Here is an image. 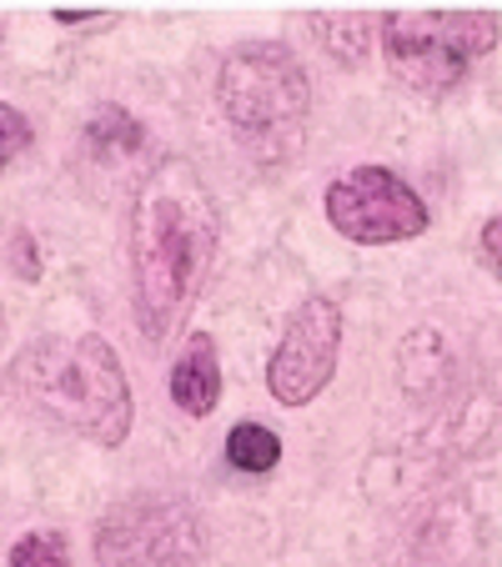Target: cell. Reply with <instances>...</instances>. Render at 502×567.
I'll return each mask as SVG.
<instances>
[{"label": "cell", "instance_id": "obj_11", "mask_svg": "<svg viewBox=\"0 0 502 567\" xmlns=\"http://www.w3.org/2000/svg\"><path fill=\"white\" fill-rule=\"evenodd\" d=\"M311 31L327 41V51L337 55L342 65H357L362 61V51H367V31H372V16H317L311 21Z\"/></svg>", "mask_w": 502, "mask_h": 567}, {"label": "cell", "instance_id": "obj_14", "mask_svg": "<svg viewBox=\"0 0 502 567\" xmlns=\"http://www.w3.org/2000/svg\"><path fill=\"white\" fill-rule=\"evenodd\" d=\"M482 251H488L492 271H498V277H502V212L492 216L488 226H482Z\"/></svg>", "mask_w": 502, "mask_h": 567}, {"label": "cell", "instance_id": "obj_1", "mask_svg": "<svg viewBox=\"0 0 502 567\" xmlns=\"http://www.w3.org/2000/svg\"><path fill=\"white\" fill-rule=\"evenodd\" d=\"M222 236V212L186 156H166L136 186L131 206V271H136L141 337L161 347L202 291Z\"/></svg>", "mask_w": 502, "mask_h": 567}, {"label": "cell", "instance_id": "obj_13", "mask_svg": "<svg viewBox=\"0 0 502 567\" xmlns=\"http://www.w3.org/2000/svg\"><path fill=\"white\" fill-rule=\"evenodd\" d=\"M31 141H35L31 121H25L16 106H6V101H0V172H6V166H11V161L21 156Z\"/></svg>", "mask_w": 502, "mask_h": 567}, {"label": "cell", "instance_id": "obj_3", "mask_svg": "<svg viewBox=\"0 0 502 567\" xmlns=\"http://www.w3.org/2000/svg\"><path fill=\"white\" fill-rule=\"evenodd\" d=\"M216 101L236 136L262 161H287L301 146L311 111V86L287 45H242L216 71Z\"/></svg>", "mask_w": 502, "mask_h": 567}, {"label": "cell", "instance_id": "obj_9", "mask_svg": "<svg viewBox=\"0 0 502 567\" xmlns=\"http://www.w3.org/2000/svg\"><path fill=\"white\" fill-rule=\"evenodd\" d=\"M141 146H146V131L121 106H101L96 116L86 121V151L96 161H126V156H136Z\"/></svg>", "mask_w": 502, "mask_h": 567}, {"label": "cell", "instance_id": "obj_15", "mask_svg": "<svg viewBox=\"0 0 502 567\" xmlns=\"http://www.w3.org/2000/svg\"><path fill=\"white\" fill-rule=\"evenodd\" d=\"M16 267H21V277H35V241L25 231H16Z\"/></svg>", "mask_w": 502, "mask_h": 567}, {"label": "cell", "instance_id": "obj_4", "mask_svg": "<svg viewBox=\"0 0 502 567\" xmlns=\"http://www.w3.org/2000/svg\"><path fill=\"white\" fill-rule=\"evenodd\" d=\"M498 31L492 11H392L382 21L387 71L417 96H438L498 45Z\"/></svg>", "mask_w": 502, "mask_h": 567}, {"label": "cell", "instance_id": "obj_16", "mask_svg": "<svg viewBox=\"0 0 502 567\" xmlns=\"http://www.w3.org/2000/svg\"><path fill=\"white\" fill-rule=\"evenodd\" d=\"M0 31H6V25H0Z\"/></svg>", "mask_w": 502, "mask_h": 567}, {"label": "cell", "instance_id": "obj_8", "mask_svg": "<svg viewBox=\"0 0 502 567\" xmlns=\"http://www.w3.org/2000/svg\"><path fill=\"white\" fill-rule=\"evenodd\" d=\"M172 396L176 408L192 417H212L222 402V362H216V342L206 332H192L172 367Z\"/></svg>", "mask_w": 502, "mask_h": 567}, {"label": "cell", "instance_id": "obj_12", "mask_svg": "<svg viewBox=\"0 0 502 567\" xmlns=\"http://www.w3.org/2000/svg\"><path fill=\"white\" fill-rule=\"evenodd\" d=\"M11 567H71V543L61 533H25L11 547Z\"/></svg>", "mask_w": 502, "mask_h": 567}, {"label": "cell", "instance_id": "obj_6", "mask_svg": "<svg viewBox=\"0 0 502 567\" xmlns=\"http://www.w3.org/2000/svg\"><path fill=\"white\" fill-rule=\"evenodd\" d=\"M327 221L357 247H392L428 231V206L387 166H352L327 186Z\"/></svg>", "mask_w": 502, "mask_h": 567}, {"label": "cell", "instance_id": "obj_2", "mask_svg": "<svg viewBox=\"0 0 502 567\" xmlns=\"http://www.w3.org/2000/svg\"><path fill=\"white\" fill-rule=\"evenodd\" d=\"M11 392L96 447H121L131 432V382L101 337H41L21 347L11 362Z\"/></svg>", "mask_w": 502, "mask_h": 567}, {"label": "cell", "instance_id": "obj_7", "mask_svg": "<svg viewBox=\"0 0 502 567\" xmlns=\"http://www.w3.org/2000/svg\"><path fill=\"white\" fill-rule=\"evenodd\" d=\"M337 352H342V311L327 297H307L287 321V337L272 352L267 386L281 408H301L337 372Z\"/></svg>", "mask_w": 502, "mask_h": 567}, {"label": "cell", "instance_id": "obj_10", "mask_svg": "<svg viewBox=\"0 0 502 567\" xmlns=\"http://www.w3.org/2000/svg\"><path fill=\"white\" fill-rule=\"evenodd\" d=\"M226 462L236 472H246V477H262V472H272L281 462V437L272 427H262V422H242L226 437Z\"/></svg>", "mask_w": 502, "mask_h": 567}, {"label": "cell", "instance_id": "obj_5", "mask_svg": "<svg viewBox=\"0 0 502 567\" xmlns=\"http://www.w3.org/2000/svg\"><path fill=\"white\" fill-rule=\"evenodd\" d=\"M202 527L186 503L172 497H131L101 517L96 567H196Z\"/></svg>", "mask_w": 502, "mask_h": 567}]
</instances>
